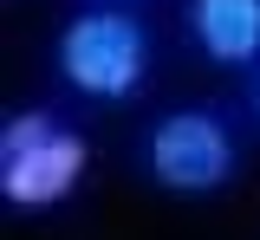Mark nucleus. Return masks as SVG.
<instances>
[{
	"label": "nucleus",
	"mask_w": 260,
	"mask_h": 240,
	"mask_svg": "<svg viewBox=\"0 0 260 240\" xmlns=\"http://www.w3.org/2000/svg\"><path fill=\"white\" fill-rule=\"evenodd\" d=\"M254 124H260V85H254Z\"/></svg>",
	"instance_id": "nucleus-5"
},
{
	"label": "nucleus",
	"mask_w": 260,
	"mask_h": 240,
	"mask_svg": "<svg viewBox=\"0 0 260 240\" xmlns=\"http://www.w3.org/2000/svg\"><path fill=\"white\" fill-rule=\"evenodd\" d=\"M189 26L208 59L254 65L260 59V0H189Z\"/></svg>",
	"instance_id": "nucleus-4"
},
{
	"label": "nucleus",
	"mask_w": 260,
	"mask_h": 240,
	"mask_svg": "<svg viewBox=\"0 0 260 240\" xmlns=\"http://www.w3.org/2000/svg\"><path fill=\"white\" fill-rule=\"evenodd\" d=\"M234 169V143H228L221 117L208 110H176L150 130V175L176 195H208L221 188Z\"/></svg>",
	"instance_id": "nucleus-3"
},
{
	"label": "nucleus",
	"mask_w": 260,
	"mask_h": 240,
	"mask_svg": "<svg viewBox=\"0 0 260 240\" xmlns=\"http://www.w3.org/2000/svg\"><path fill=\"white\" fill-rule=\"evenodd\" d=\"M59 71L85 98H130L150 71V33L130 13H78L59 39Z\"/></svg>",
	"instance_id": "nucleus-2"
},
{
	"label": "nucleus",
	"mask_w": 260,
	"mask_h": 240,
	"mask_svg": "<svg viewBox=\"0 0 260 240\" xmlns=\"http://www.w3.org/2000/svg\"><path fill=\"white\" fill-rule=\"evenodd\" d=\"M85 175V137L46 110H20L0 130V195L13 208H52Z\"/></svg>",
	"instance_id": "nucleus-1"
}]
</instances>
